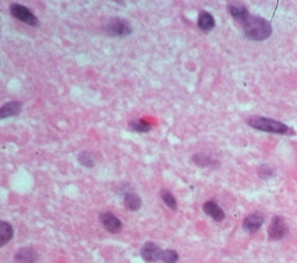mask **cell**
Returning <instances> with one entry per match:
<instances>
[{
	"label": "cell",
	"mask_w": 297,
	"mask_h": 263,
	"mask_svg": "<svg viewBox=\"0 0 297 263\" xmlns=\"http://www.w3.org/2000/svg\"><path fill=\"white\" fill-rule=\"evenodd\" d=\"M243 30L248 38L256 41L265 40L272 33L270 23L257 15H250L249 19L243 24Z\"/></svg>",
	"instance_id": "6da1fadb"
},
{
	"label": "cell",
	"mask_w": 297,
	"mask_h": 263,
	"mask_svg": "<svg viewBox=\"0 0 297 263\" xmlns=\"http://www.w3.org/2000/svg\"><path fill=\"white\" fill-rule=\"evenodd\" d=\"M248 125L255 130L266 132V133L275 134H286L289 131L287 125L283 122L274 120V119L263 118V117H251L248 119Z\"/></svg>",
	"instance_id": "7a4b0ae2"
},
{
	"label": "cell",
	"mask_w": 297,
	"mask_h": 263,
	"mask_svg": "<svg viewBox=\"0 0 297 263\" xmlns=\"http://www.w3.org/2000/svg\"><path fill=\"white\" fill-rule=\"evenodd\" d=\"M106 34L110 36H117V38H124L132 33V26L130 25L127 20L124 18L115 17L111 18L104 26Z\"/></svg>",
	"instance_id": "3957f363"
},
{
	"label": "cell",
	"mask_w": 297,
	"mask_h": 263,
	"mask_svg": "<svg viewBox=\"0 0 297 263\" xmlns=\"http://www.w3.org/2000/svg\"><path fill=\"white\" fill-rule=\"evenodd\" d=\"M10 12L16 19L23 21V23L27 24V25L37 26L39 24L38 18H37L26 6L14 2V4L10 6Z\"/></svg>",
	"instance_id": "277c9868"
},
{
	"label": "cell",
	"mask_w": 297,
	"mask_h": 263,
	"mask_svg": "<svg viewBox=\"0 0 297 263\" xmlns=\"http://www.w3.org/2000/svg\"><path fill=\"white\" fill-rule=\"evenodd\" d=\"M269 237L271 240H281L288 234V226L281 216H275L268 229Z\"/></svg>",
	"instance_id": "5b68a950"
},
{
	"label": "cell",
	"mask_w": 297,
	"mask_h": 263,
	"mask_svg": "<svg viewBox=\"0 0 297 263\" xmlns=\"http://www.w3.org/2000/svg\"><path fill=\"white\" fill-rule=\"evenodd\" d=\"M162 255H163V249L155 242L144 243L142 249H140V256L146 262L159 261V260H162Z\"/></svg>",
	"instance_id": "8992f818"
},
{
	"label": "cell",
	"mask_w": 297,
	"mask_h": 263,
	"mask_svg": "<svg viewBox=\"0 0 297 263\" xmlns=\"http://www.w3.org/2000/svg\"><path fill=\"white\" fill-rule=\"evenodd\" d=\"M100 222L104 226V228L106 230L110 231V233H119L123 228V223H122L121 220H119L115 214L110 213V212H104L99 215Z\"/></svg>",
	"instance_id": "52a82bcc"
},
{
	"label": "cell",
	"mask_w": 297,
	"mask_h": 263,
	"mask_svg": "<svg viewBox=\"0 0 297 263\" xmlns=\"http://www.w3.org/2000/svg\"><path fill=\"white\" fill-rule=\"evenodd\" d=\"M263 222H264V216L263 214L256 212L248 215L243 221V228L248 233H255L262 227Z\"/></svg>",
	"instance_id": "ba28073f"
},
{
	"label": "cell",
	"mask_w": 297,
	"mask_h": 263,
	"mask_svg": "<svg viewBox=\"0 0 297 263\" xmlns=\"http://www.w3.org/2000/svg\"><path fill=\"white\" fill-rule=\"evenodd\" d=\"M203 210L208 216H210L211 219L215 220L217 222L223 221L225 218V213L222 208L219 207L218 203H216L215 201H208L203 204Z\"/></svg>",
	"instance_id": "9c48e42d"
},
{
	"label": "cell",
	"mask_w": 297,
	"mask_h": 263,
	"mask_svg": "<svg viewBox=\"0 0 297 263\" xmlns=\"http://www.w3.org/2000/svg\"><path fill=\"white\" fill-rule=\"evenodd\" d=\"M228 10L232 15V18H235L236 20L240 21L242 24L246 23L250 17L248 8L243 4H241V2H231L228 6Z\"/></svg>",
	"instance_id": "30bf717a"
},
{
	"label": "cell",
	"mask_w": 297,
	"mask_h": 263,
	"mask_svg": "<svg viewBox=\"0 0 297 263\" xmlns=\"http://www.w3.org/2000/svg\"><path fill=\"white\" fill-rule=\"evenodd\" d=\"M21 108H23V103L19 101L6 102L0 108V119L4 120L6 118L16 117V115L20 114Z\"/></svg>",
	"instance_id": "8fae6325"
},
{
	"label": "cell",
	"mask_w": 297,
	"mask_h": 263,
	"mask_svg": "<svg viewBox=\"0 0 297 263\" xmlns=\"http://www.w3.org/2000/svg\"><path fill=\"white\" fill-rule=\"evenodd\" d=\"M38 259V254L33 248L25 247L20 248L14 255V261L17 263H35Z\"/></svg>",
	"instance_id": "7c38bea8"
},
{
	"label": "cell",
	"mask_w": 297,
	"mask_h": 263,
	"mask_svg": "<svg viewBox=\"0 0 297 263\" xmlns=\"http://www.w3.org/2000/svg\"><path fill=\"white\" fill-rule=\"evenodd\" d=\"M197 24L198 27H200L203 32H210V31H212L216 26L215 18L212 17V14H210L209 12L207 11H202L201 13L198 14Z\"/></svg>",
	"instance_id": "4fadbf2b"
},
{
	"label": "cell",
	"mask_w": 297,
	"mask_h": 263,
	"mask_svg": "<svg viewBox=\"0 0 297 263\" xmlns=\"http://www.w3.org/2000/svg\"><path fill=\"white\" fill-rule=\"evenodd\" d=\"M124 206L127 209L131 212H136L142 207V200L137 194L134 193H127L124 195Z\"/></svg>",
	"instance_id": "5bb4252c"
},
{
	"label": "cell",
	"mask_w": 297,
	"mask_h": 263,
	"mask_svg": "<svg viewBox=\"0 0 297 263\" xmlns=\"http://www.w3.org/2000/svg\"><path fill=\"white\" fill-rule=\"evenodd\" d=\"M13 228L10 223L6 221L0 222V246L4 247L6 243L10 242L13 237Z\"/></svg>",
	"instance_id": "9a60e30c"
},
{
	"label": "cell",
	"mask_w": 297,
	"mask_h": 263,
	"mask_svg": "<svg viewBox=\"0 0 297 263\" xmlns=\"http://www.w3.org/2000/svg\"><path fill=\"white\" fill-rule=\"evenodd\" d=\"M192 161H194V164H197L198 167H202V168L215 166L217 164L216 161L211 160L210 157L203 154V153H197V154H195L194 157H192Z\"/></svg>",
	"instance_id": "2e32d148"
},
{
	"label": "cell",
	"mask_w": 297,
	"mask_h": 263,
	"mask_svg": "<svg viewBox=\"0 0 297 263\" xmlns=\"http://www.w3.org/2000/svg\"><path fill=\"white\" fill-rule=\"evenodd\" d=\"M128 127L137 133H148L151 130V125L144 120H133L128 122Z\"/></svg>",
	"instance_id": "e0dca14e"
},
{
	"label": "cell",
	"mask_w": 297,
	"mask_h": 263,
	"mask_svg": "<svg viewBox=\"0 0 297 263\" xmlns=\"http://www.w3.org/2000/svg\"><path fill=\"white\" fill-rule=\"evenodd\" d=\"M161 197H162V200H163V202L165 204H167V206L169 207L170 209L176 210L177 201H176V198H174V197L172 195V193H171L170 191H168V189L163 188L161 191Z\"/></svg>",
	"instance_id": "ac0fdd59"
},
{
	"label": "cell",
	"mask_w": 297,
	"mask_h": 263,
	"mask_svg": "<svg viewBox=\"0 0 297 263\" xmlns=\"http://www.w3.org/2000/svg\"><path fill=\"white\" fill-rule=\"evenodd\" d=\"M78 161L79 164H83L86 168H92L96 164V160H94L93 155L90 152H82L78 155Z\"/></svg>",
	"instance_id": "d6986e66"
},
{
	"label": "cell",
	"mask_w": 297,
	"mask_h": 263,
	"mask_svg": "<svg viewBox=\"0 0 297 263\" xmlns=\"http://www.w3.org/2000/svg\"><path fill=\"white\" fill-rule=\"evenodd\" d=\"M179 256L178 253L173 249H165L163 250V255H162V261L164 263H176L178 261Z\"/></svg>",
	"instance_id": "ffe728a7"
},
{
	"label": "cell",
	"mask_w": 297,
	"mask_h": 263,
	"mask_svg": "<svg viewBox=\"0 0 297 263\" xmlns=\"http://www.w3.org/2000/svg\"><path fill=\"white\" fill-rule=\"evenodd\" d=\"M258 174L262 179H269V177L272 176V174H274V169L269 167L268 164H264V166L259 167Z\"/></svg>",
	"instance_id": "44dd1931"
}]
</instances>
